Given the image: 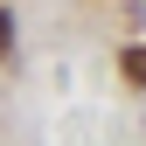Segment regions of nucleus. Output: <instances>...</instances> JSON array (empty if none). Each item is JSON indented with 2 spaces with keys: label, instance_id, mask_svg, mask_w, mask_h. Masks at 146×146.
Instances as JSON below:
<instances>
[{
  "label": "nucleus",
  "instance_id": "obj_1",
  "mask_svg": "<svg viewBox=\"0 0 146 146\" xmlns=\"http://www.w3.org/2000/svg\"><path fill=\"white\" fill-rule=\"evenodd\" d=\"M118 77H125V84H146V42H132V49L118 56Z\"/></svg>",
  "mask_w": 146,
  "mask_h": 146
},
{
  "label": "nucleus",
  "instance_id": "obj_2",
  "mask_svg": "<svg viewBox=\"0 0 146 146\" xmlns=\"http://www.w3.org/2000/svg\"><path fill=\"white\" fill-rule=\"evenodd\" d=\"M14 49V14H0V56Z\"/></svg>",
  "mask_w": 146,
  "mask_h": 146
}]
</instances>
